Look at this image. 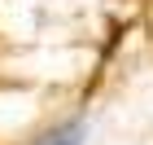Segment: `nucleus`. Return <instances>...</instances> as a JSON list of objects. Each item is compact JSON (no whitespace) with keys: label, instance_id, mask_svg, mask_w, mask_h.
<instances>
[{"label":"nucleus","instance_id":"nucleus-1","mask_svg":"<svg viewBox=\"0 0 153 145\" xmlns=\"http://www.w3.org/2000/svg\"><path fill=\"white\" fill-rule=\"evenodd\" d=\"M44 145H83V123H70V128H57Z\"/></svg>","mask_w":153,"mask_h":145}]
</instances>
